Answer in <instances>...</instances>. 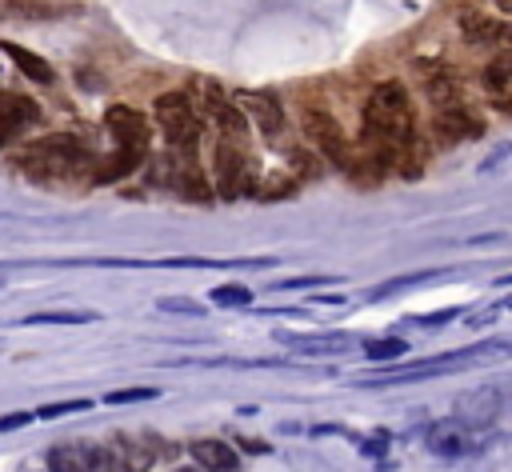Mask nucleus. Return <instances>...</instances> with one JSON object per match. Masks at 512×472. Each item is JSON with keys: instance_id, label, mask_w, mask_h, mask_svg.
Instances as JSON below:
<instances>
[{"instance_id": "nucleus-1", "label": "nucleus", "mask_w": 512, "mask_h": 472, "mask_svg": "<svg viewBox=\"0 0 512 472\" xmlns=\"http://www.w3.org/2000/svg\"><path fill=\"white\" fill-rule=\"evenodd\" d=\"M368 156L388 168L400 160V152L416 140V116H412V96L400 80H384L372 88L364 104V124H360Z\"/></svg>"}, {"instance_id": "nucleus-2", "label": "nucleus", "mask_w": 512, "mask_h": 472, "mask_svg": "<svg viewBox=\"0 0 512 472\" xmlns=\"http://www.w3.org/2000/svg\"><path fill=\"white\" fill-rule=\"evenodd\" d=\"M20 168L44 184H56V180H76L92 168V152L68 136V132H52V136H40L32 140L28 148H20Z\"/></svg>"}, {"instance_id": "nucleus-3", "label": "nucleus", "mask_w": 512, "mask_h": 472, "mask_svg": "<svg viewBox=\"0 0 512 472\" xmlns=\"http://www.w3.org/2000/svg\"><path fill=\"white\" fill-rule=\"evenodd\" d=\"M104 120H108V132L116 140V160L104 172H96V180H116V176H128V172L140 168V160L148 156L152 132H148V120L128 104H112L104 112Z\"/></svg>"}, {"instance_id": "nucleus-4", "label": "nucleus", "mask_w": 512, "mask_h": 472, "mask_svg": "<svg viewBox=\"0 0 512 472\" xmlns=\"http://www.w3.org/2000/svg\"><path fill=\"white\" fill-rule=\"evenodd\" d=\"M488 356H508V344L504 340H488L480 348H464V352H440V356H424V360H412L404 368H384L380 376H368L360 384L368 388H380V384H408V380H428L436 372H452V368H464V364H476V360H488Z\"/></svg>"}, {"instance_id": "nucleus-5", "label": "nucleus", "mask_w": 512, "mask_h": 472, "mask_svg": "<svg viewBox=\"0 0 512 472\" xmlns=\"http://www.w3.org/2000/svg\"><path fill=\"white\" fill-rule=\"evenodd\" d=\"M156 120H160V132L168 136L172 152L180 156H192L196 144H200V112L192 108V96L188 92H164L156 96Z\"/></svg>"}, {"instance_id": "nucleus-6", "label": "nucleus", "mask_w": 512, "mask_h": 472, "mask_svg": "<svg viewBox=\"0 0 512 472\" xmlns=\"http://www.w3.org/2000/svg\"><path fill=\"white\" fill-rule=\"evenodd\" d=\"M300 128H304V136L312 140V148H316L324 160H332L336 168H352L348 136H344V128H340V120H336L332 112H324V108H316V104H304Z\"/></svg>"}, {"instance_id": "nucleus-7", "label": "nucleus", "mask_w": 512, "mask_h": 472, "mask_svg": "<svg viewBox=\"0 0 512 472\" xmlns=\"http://www.w3.org/2000/svg\"><path fill=\"white\" fill-rule=\"evenodd\" d=\"M216 188L220 196H240V192H252V176H248V152H244V140H224L216 144Z\"/></svg>"}, {"instance_id": "nucleus-8", "label": "nucleus", "mask_w": 512, "mask_h": 472, "mask_svg": "<svg viewBox=\"0 0 512 472\" xmlns=\"http://www.w3.org/2000/svg\"><path fill=\"white\" fill-rule=\"evenodd\" d=\"M200 108H204V116L220 128L224 140H248V120L240 116V108H236L216 84H200Z\"/></svg>"}, {"instance_id": "nucleus-9", "label": "nucleus", "mask_w": 512, "mask_h": 472, "mask_svg": "<svg viewBox=\"0 0 512 472\" xmlns=\"http://www.w3.org/2000/svg\"><path fill=\"white\" fill-rule=\"evenodd\" d=\"M104 448V472H148L152 456H156V444H144L136 436H112Z\"/></svg>"}, {"instance_id": "nucleus-10", "label": "nucleus", "mask_w": 512, "mask_h": 472, "mask_svg": "<svg viewBox=\"0 0 512 472\" xmlns=\"http://www.w3.org/2000/svg\"><path fill=\"white\" fill-rule=\"evenodd\" d=\"M48 472H104V448L88 440H68L48 448Z\"/></svg>"}, {"instance_id": "nucleus-11", "label": "nucleus", "mask_w": 512, "mask_h": 472, "mask_svg": "<svg viewBox=\"0 0 512 472\" xmlns=\"http://www.w3.org/2000/svg\"><path fill=\"white\" fill-rule=\"evenodd\" d=\"M504 408V392L500 388H476V392H464L456 400V424L464 428H488Z\"/></svg>"}, {"instance_id": "nucleus-12", "label": "nucleus", "mask_w": 512, "mask_h": 472, "mask_svg": "<svg viewBox=\"0 0 512 472\" xmlns=\"http://www.w3.org/2000/svg\"><path fill=\"white\" fill-rule=\"evenodd\" d=\"M40 120V104L24 92H0V140L28 132Z\"/></svg>"}, {"instance_id": "nucleus-13", "label": "nucleus", "mask_w": 512, "mask_h": 472, "mask_svg": "<svg viewBox=\"0 0 512 472\" xmlns=\"http://www.w3.org/2000/svg\"><path fill=\"white\" fill-rule=\"evenodd\" d=\"M236 100L244 104V112L256 124V132H264L268 140H276L284 132V108H280V100L272 92H240Z\"/></svg>"}, {"instance_id": "nucleus-14", "label": "nucleus", "mask_w": 512, "mask_h": 472, "mask_svg": "<svg viewBox=\"0 0 512 472\" xmlns=\"http://www.w3.org/2000/svg\"><path fill=\"white\" fill-rule=\"evenodd\" d=\"M420 76H424V88L432 96L436 108H456L460 104V80L448 64L440 60H420Z\"/></svg>"}, {"instance_id": "nucleus-15", "label": "nucleus", "mask_w": 512, "mask_h": 472, "mask_svg": "<svg viewBox=\"0 0 512 472\" xmlns=\"http://www.w3.org/2000/svg\"><path fill=\"white\" fill-rule=\"evenodd\" d=\"M424 444H428V452H436V456H464V452L476 448V444H472V432H468L464 424H456V420L432 424V428L424 432Z\"/></svg>"}, {"instance_id": "nucleus-16", "label": "nucleus", "mask_w": 512, "mask_h": 472, "mask_svg": "<svg viewBox=\"0 0 512 472\" xmlns=\"http://www.w3.org/2000/svg\"><path fill=\"white\" fill-rule=\"evenodd\" d=\"M436 136L444 140V144H460V140H468V136H480L484 132V124L476 120V116H468L460 104L456 108H436Z\"/></svg>"}, {"instance_id": "nucleus-17", "label": "nucleus", "mask_w": 512, "mask_h": 472, "mask_svg": "<svg viewBox=\"0 0 512 472\" xmlns=\"http://www.w3.org/2000/svg\"><path fill=\"white\" fill-rule=\"evenodd\" d=\"M188 452H192V460H196L204 472H236V468H240V456H236L224 440H192Z\"/></svg>"}, {"instance_id": "nucleus-18", "label": "nucleus", "mask_w": 512, "mask_h": 472, "mask_svg": "<svg viewBox=\"0 0 512 472\" xmlns=\"http://www.w3.org/2000/svg\"><path fill=\"white\" fill-rule=\"evenodd\" d=\"M288 352H300V356H316V352H344L352 340L348 336H340V332H332V336H288V332H280L276 336Z\"/></svg>"}, {"instance_id": "nucleus-19", "label": "nucleus", "mask_w": 512, "mask_h": 472, "mask_svg": "<svg viewBox=\"0 0 512 472\" xmlns=\"http://www.w3.org/2000/svg\"><path fill=\"white\" fill-rule=\"evenodd\" d=\"M460 32H464V40H472V44H496V40L508 36V28H504L500 20L480 16V12H464V16H460Z\"/></svg>"}, {"instance_id": "nucleus-20", "label": "nucleus", "mask_w": 512, "mask_h": 472, "mask_svg": "<svg viewBox=\"0 0 512 472\" xmlns=\"http://www.w3.org/2000/svg\"><path fill=\"white\" fill-rule=\"evenodd\" d=\"M0 52H8V56H12V64H16L24 76H32L36 84H52V68H48L36 52H28L24 44H16V40H0Z\"/></svg>"}, {"instance_id": "nucleus-21", "label": "nucleus", "mask_w": 512, "mask_h": 472, "mask_svg": "<svg viewBox=\"0 0 512 472\" xmlns=\"http://www.w3.org/2000/svg\"><path fill=\"white\" fill-rule=\"evenodd\" d=\"M484 88H488V96H492L500 108H508V88H512V56H496V60L484 68Z\"/></svg>"}, {"instance_id": "nucleus-22", "label": "nucleus", "mask_w": 512, "mask_h": 472, "mask_svg": "<svg viewBox=\"0 0 512 472\" xmlns=\"http://www.w3.org/2000/svg\"><path fill=\"white\" fill-rule=\"evenodd\" d=\"M92 320H100V312H28L16 324L32 328V324H92Z\"/></svg>"}, {"instance_id": "nucleus-23", "label": "nucleus", "mask_w": 512, "mask_h": 472, "mask_svg": "<svg viewBox=\"0 0 512 472\" xmlns=\"http://www.w3.org/2000/svg\"><path fill=\"white\" fill-rule=\"evenodd\" d=\"M212 304L216 308H248L252 304V288H244V284H216L212 288Z\"/></svg>"}, {"instance_id": "nucleus-24", "label": "nucleus", "mask_w": 512, "mask_h": 472, "mask_svg": "<svg viewBox=\"0 0 512 472\" xmlns=\"http://www.w3.org/2000/svg\"><path fill=\"white\" fill-rule=\"evenodd\" d=\"M404 352H408V344L396 340V336H392V340H368V344H364V356H368V360H396V356H404Z\"/></svg>"}, {"instance_id": "nucleus-25", "label": "nucleus", "mask_w": 512, "mask_h": 472, "mask_svg": "<svg viewBox=\"0 0 512 472\" xmlns=\"http://www.w3.org/2000/svg\"><path fill=\"white\" fill-rule=\"evenodd\" d=\"M156 308L160 312H176V316H204V304L200 300H188V296H160Z\"/></svg>"}, {"instance_id": "nucleus-26", "label": "nucleus", "mask_w": 512, "mask_h": 472, "mask_svg": "<svg viewBox=\"0 0 512 472\" xmlns=\"http://www.w3.org/2000/svg\"><path fill=\"white\" fill-rule=\"evenodd\" d=\"M88 408H96V404H92V400H56V404H44V408H36V416H40V420H56V416L88 412Z\"/></svg>"}, {"instance_id": "nucleus-27", "label": "nucleus", "mask_w": 512, "mask_h": 472, "mask_svg": "<svg viewBox=\"0 0 512 472\" xmlns=\"http://www.w3.org/2000/svg\"><path fill=\"white\" fill-rule=\"evenodd\" d=\"M156 388H116L104 396V404H140V400H156Z\"/></svg>"}, {"instance_id": "nucleus-28", "label": "nucleus", "mask_w": 512, "mask_h": 472, "mask_svg": "<svg viewBox=\"0 0 512 472\" xmlns=\"http://www.w3.org/2000/svg\"><path fill=\"white\" fill-rule=\"evenodd\" d=\"M320 284H336V276H292V280H272V288L288 292V288H320Z\"/></svg>"}, {"instance_id": "nucleus-29", "label": "nucleus", "mask_w": 512, "mask_h": 472, "mask_svg": "<svg viewBox=\"0 0 512 472\" xmlns=\"http://www.w3.org/2000/svg\"><path fill=\"white\" fill-rule=\"evenodd\" d=\"M24 424H32V412H4L0 416V432H16Z\"/></svg>"}, {"instance_id": "nucleus-30", "label": "nucleus", "mask_w": 512, "mask_h": 472, "mask_svg": "<svg viewBox=\"0 0 512 472\" xmlns=\"http://www.w3.org/2000/svg\"><path fill=\"white\" fill-rule=\"evenodd\" d=\"M360 452L364 456H384L388 452V436H364L360 440Z\"/></svg>"}, {"instance_id": "nucleus-31", "label": "nucleus", "mask_w": 512, "mask_h": 472, "mask_svg": "<svg viewBox=\"0 0 512 472\" xmlns=\"http://www.w3.org/2000/svg\"><path fill=\"white\" fill-rule=\"evenodd\" d=\"M456 312H460V308H444V312H436V316H420L416 324H424V328H436V324H448Z\"/></svg>"}, {"instance_id": "nucleus-32", "label": "nucleus", "mask_w": 512, "mask_h": 472, "mask_svg": "<svg viewBox=\"0 0 512 472\" xmlns=\"http://www.w3.org/2000/svg\"><path fill=\"white\" fill-rule=\"evenodd\" d=\"M176 472H192V468H176Z\"/></svg>"}, {"instance_id": "nucleus-33", "label": "nucleus", "mask_w": 512, "mask_h": 472, "mask_svg": "<svg viewBox=\"0 0 512 472\" xmlns=\"http://www.w3.org/2000/svg\"><path fill=\"white\" fill-rule=\"evenodd\" d=\"M0 288H4V280H0Z\"/></svg>"}, {"instance_id": "nucleus-34", "label": "nucleus", "mask_w": 512, "mask_h": 472, "mask_svg": "<svg viewBox=\"0 0 512 472\" xmlns=\"http://www.w3.org/2000/svg\"><path fill=\"white\" fill-rule=\"evenodd\" d=\"M0 144H4V140H0Z\"/></svg>"}]
</instances>
